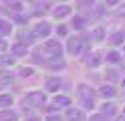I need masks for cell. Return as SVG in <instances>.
Segmentation results:
<instances>
[{"instance_id": "9", "label": "cell", "mask_w": 125, "mask_h": 121, "mask_svg": "<svg viewBox=\"0 0 125 121\" xmlns=\"http://www.w3.org/2000/svg\"><path fill=\"white\" fill-rule=\"evenodd\" d=\"M54 105H59V107H67V105H69V97H54Z\"/></svg>"}, {"instance_id": "10", "label": "cell", "mask_w": 125, "mask_h": 121, "mask_svg": "<svg viewBox=\"0 0 125 121\" xmlns=\"http://www.w3.org/2000/svg\"><path fill=\"white\" fill-rule=\"evenodd\" d=\"M14 55H18V56H22V55H26V46L24 44H14Z\"/></svg>"}, {"instance_id": "5", "label": "cell", "mask_w": 125, "mask_h": 121, "mask_svg": "<svg viewBox=\"0 0 125 121\" xmlns=\"http://www.w3.org/2000/svg\"><path fill=\"white\" fill-rule=\"evenodd\" d=\"M34 32H36V34H42V36H46V34L51 32V26H49V24H38V26L34 28Z\"/></svg>"}, {"instance_id": "11", "label": "cell", "mask_w": 125, "mask_h": 121, "mask_svg": "<svg viewBox=\"0 0 125 121\" xmlns=\"http://www.w3.org/2000/svg\"><path fill=\"white\" fill-rule=\"evenodd\" d=\"M0 121H16L14 113H0Z\"/></svg>"}, {"instance_id": "20", "label": "cell", "mask_w": 125, "mask_h": 121, "mask_svg": "<svg viewBox=\"0 0 125 121\" xmlns=\"http://www.w3.org/2000/svg\"><path fill=\"white\" fill-rule=\"evenodd\" d=\"M109 61H119V55H117V53H111V55H109Z\"/></svg>"}, {"instance_id": "15", "label": "cell", "mask_w": 125, "mask_h": 121, "mask_svg": "<svg viewBox=\"0 0 125 121\" xmlns=\"http://www.w3.org/2000/svg\"><path fill=\"white\" fill-rule=\"evenodd\" d=\"M49 65H51V69H61V67H62V61H61V59H54V61H51Z\"/></svg>"}, {"instance_id": "13", "label": "cell", "mask_w": 125, "mask_h": 121, "mask_svg": "<svg viewBox=\"0 0 125 121\" xmlns=\"http://www.w3.org/2000/svg\"><path fill=\"white\" fill-rule=\"evenodd\" d=\"M0 32H2V34H6V32H10V24L6 22V20H0Z\"/></svg>"}, {"instance_id": "17", "label": "cell", "mask_w": 125, "mask_h": 121, "mask_svg": "<svg viewBox=\"0 0 125 121\" xmlns=\"http://www.w3.org/2000/svg\"><path fill=\"white\" fill-rule=\"evenodd\" d=\"M103 111H105V113H109V115H113V113H115V107H113V105H105Z\"/></svg>"}, {"instance_id": "22", "label": "cell", "mask_w": 125, "mask_h": 121, "mask_svg": "<svg viewBox=\"0 0 125 121\" xmlns=\"http://www.w3.org/2000/svg\"><path fill=\"white\" fill-rule=\"evenodd\" d=\"M49 121H61V117L57 119V115H51V117H49Z\"/></svg>"}, {"instance_id": "4", "label": "cell", "mask_w": 125, "mask_h": 121, "mask_svg": "<svg viewBox=\"0 0 125 121\" xmlns=\"http://www.w3.org/2000/svg\"><path fill=\"white\" fill-rule=\"evenodd\" d=\"M71 12V8L69 6H61V8H54V16H57V18H65V16Z\"/></svg>"}, {"instance_id": "18", "label": "cell", "mask_w": 125, "mask_h": 121, "mask_svg": "<svg viewBox=\"0 0 125 121\" xmlns=\"http://www.w3.org/2000/svg\"><path fill=\"white\" fill-rule=\"evenodd\" d=\"M75 20H77V22H75V26H77V28H83V26H85L83 18H75Z\"/></svg>"}, {"instance_id": "12", "label": "cell", "mask_w": 125, "mask_h": 121, "mask_svg": "<svg viewBox=\"0 0 125 121\" xmlns=\"http://www.w3.org/2000/svg\"><path fill=\"white\" fill-rule=\"evenodd\" d=\"M87 63H89V67H97V65L101 63V56H99V55H93V56H91V59H89Z\"/></svg>"}, {"instance_id": "16", "label": "cell", "mask_w": 125, "mask_h": 121, "mask_svg": "<svg viewBox=\"0 0 125 121\" xmlns=\"http://www.w3.org/2000/svg\"><path fill=\"white\" fill-rule=\"evenodd\" d=\"M111 40H113V43H123V34H121L119 30H117L115 34H113V38H111Z\"/></svg>"}, {"instance_id": "7", "label": "cell", "mask_w": 125, "mask_h": 121, "mask_svg": "<svg viewBox=\"0 0 125 121\" xmlns=\"http://www.w3.org/2000/svg\"><path fill=\"white\" fill-rule=\"evenodd\" d=\"M46 87H49L51 91H57V89L61 87V81H57V79H49V81H46Z\"/></svg>"}, {"instance_id": "2", "label": "cell", "mask_w": 125, "mask_h": 121, "mask_svg": "<svg viewBox=\"0 0 125 121\" xmlns=\"http://www.w3.org/2000/svg\"><path fill=\"white\" fill-rule=\"evenodd\" d=\"M69 51H71V55H79L83 51V43H81V38H71L69 40Z\"/></svg>"}, {"instance_id": "19", "label": "cell", "mask_w": 125, "mask_h": 121, "mask_svg": "<svg viewBox=\"0 0 125 121\" xmlns=\"http://www.w3.org/2000/svg\"><path fill=\"white\" fill-rule=\"evenodd\" d=\"M95 38H97V40L103 38V30H101V28H97V30H95Z\"/></svg>"}, {"instance_id": "1", "label": "cell", "mask_w": 125, "mask_h": 121, "mask_svg": "<svg viewBox=\"0 0 125 121\" xmlns=\"http://www.w3.org/2000/svg\"><path fill=\"white\" fill-rule=\"evenodd\" d=\"M24 101L28 103V105H34V107H41V105H44V95L42 93H38V91H32V93H28L26 97H24Z\"/></svg>"}, {"instance_id": "14", "label": "cell", "mask_w": 125, "mask_h": 121, "mask_svg": "<svg viewBox=\"0 0 125 121\" xmlns=\"http://www.w3.org/2000/svg\"><path fill=\"white\" fill-rule=\"evenodd\" d=\"M101 93H103L105 97H113V95H115V91H113L111 87H103V89H101Z\"/></svg>"}, {"instance_id": "24", "label": "cell", "mask_w": 125, "mask_h": 121, "mask_svg": "<svg viewBox=\"0 0 125 121\" xmlns=\"http://www.w3.org/2000/svg\"><path fill=\"white\" fill-rule=\"evenodd\" d=\"M123 83H125V81H123Z\"/></svg>"}, {"instance_id": "21", "label": "cell", "mask_w": 125, "mask_h": 121, "mask_svg": "<svg viewBox=\"0 0 125 121\" xmlns=\"http://www.w3.org/2000/svg\"><path fill=\"white\" fill-rule=\"evenodd\" d=\"M12 63V59H6V56H4V59H0V65H10Z\"/></svg>"}, {"instance_id": "6", "label": "cell", "mask_w": 125, "mask_h": 121, "mask_svg": "<svg viewBox=\"0 0 125 121\" xmlns=\"http://www.w3.org/2000/svg\"><path fill=\"white\" fill-rule=\"evenodd\" d=\"M12 105V97L10 95H0V107H8Z\"/></svg>"}, {"instance_id": "23", "label": "cell", "mask_w": 125, "mask_h": 121, "mask_svg": "<svg viewBox=\"0 0 125 121\" xmlns=\"http://www.w3.org/2000/svg\"><path fill=\"white\" fill-rule=\"evenodd\" d=\"M105 2H107L109 6H113V4H117V0H105Z\"/></svg>"}, {"instance_id": "8", "label": "cell", "mask_w": 125, "mask_h": 121, "mask_svg": "<svg viewBox=\"0 0 125 121\" xmlns=\"http://www.w3.org/2000/svg\"><path fill=\"white\" fill-rule=\"evenodd\" d=\"M69 119L71 121H79L81 119V111L79 109H69Z\"/></svg>"}, {"instance_id": "3", "label": "cell", "mask_w": 125, "mask_h": 121, "mask_svg": "<svg viewBox=\"0 0 125 121\" xmlns=\"http://www.w3.org/2000/svg\"><path fill=\"white\" fill-rule=\"evenodd\" d=\"M79 95L85 97V103H87V105H93V91L87 85H79Z\"/></svg>"}]
</instances>
